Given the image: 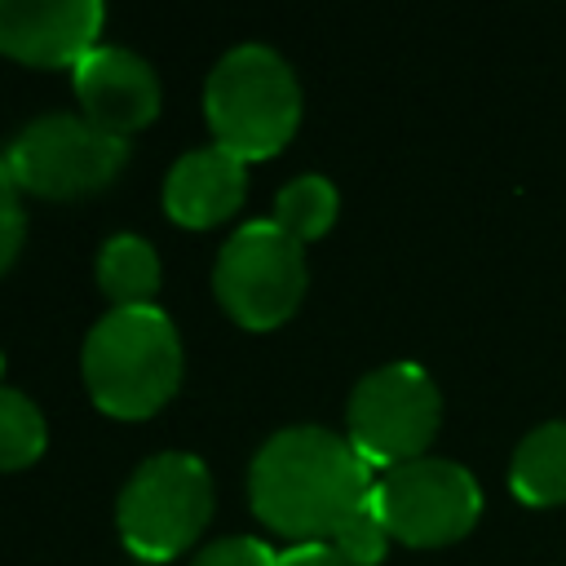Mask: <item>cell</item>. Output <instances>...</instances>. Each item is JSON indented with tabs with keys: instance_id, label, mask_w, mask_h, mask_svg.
Returning <instances> with one entry per match:
<instances>
[{
	"instance_id": "5bb4252c",
	"label": "cell",
	"mask_w": 566,
	"mask_h": 566,
	"mask_svg": "<svg viewBox=\"0 0 566 566\" xmlns=\"http://www.w3.org/2000/svg\"><path fill=\"white\" fill-rule=\"evenodd\" d=\"M336 208H340L336 186H332L327 177H318V172H305V177H296V181H287V186L279 190V199H274V221H279L296 243H310V239H318V234L332 230Z\"/></svg>"
},
{
	"instance_id": "8992f818",
	"label": "cell",
	"mask_w": 566,
	"mask_h": 566,
	"mask_svg": "<svg viewBox=\"0 0 566 566\" xmlns=\"http://www.w3.org/2000/svg\"><path fill=\"white\" fill-rule=\"evenodd\" d=\"M442 420V394L420 363H385L349 394V442L371 469L420 460Z\"/></svg>"
},
{
	"instance_id": "277c9868",
	"label": "cell",
	"mask_w": 566,
	"mask_h": 566,
	"mask_svg": "<svg viewBox=\"0 0 566 566\" xmlns=\"http://www.w3.org/2000/svg\"><path fill=\"white\" fill-rule=\"evenodd\" d=\"M212 517V478L199 455H150L119 491V539L142 562H172Z\"/></svg>"
},
{
	"instance_id": "9a60e30c",
	"label": "cell",
	"mask_w": 566,
	"mask_h": 566,
	"mask_svg": "<svg viewBox=\"0 0 566 566\" xmlns=\"http://www.w3.org/2000/svg\"><path fill=\"white\" fill-rule=\"evenodd\" d=\"M44 442H49V429L40 407L27 394L0 385V469L35 464L44 455Z\"/></svg>"
},
{
	"instance_id": "e0dca14e",
	"label": "cell",
	"mask_w": 566,
	"mask_h": 566,
	"mask_svg": "<svg viewBox=\"0 0 566 566\" xmlns=\"http://www.w3.org/2000/svg\"><path fill=\"white\" fill-rule=\"evenodd\" d=\"M22 234H27V212H22V199H18V181H13L9 164L0 159V274L13 265V256L22 248Z\"/></svg>"
},
{
	"instance_id": "ba28073f",
	"label": "cell",
	"mask_w": 566,
	"mask_h": 566,
	"mask_svg": "<svg viewBox=\"0 0 566 566\" xmlns=\"http://www.w3.org/2000/svg\"><path fill=\"white\" fill-rule=\"evenodd\" d=\"M376 504L394 539L433 548V544L460 539L478 522L482 486L464 464L442 455H420L389 469L376 482Z\"/></svg>"
},
{
	"instance_id": "4fadbf2b",
	"label": "cell",
	"mask_w": 566,
	"mask_h": 566,
	"mask_svg": "<svg viewBox=\"0 0 566 566\" xmlns=\"http://www.w3.org/2000/svg\"><path fill=\"white\" fill-rule=\"evenodd\" d=\"M97 287L115 301V310L150 305L159 287V256L142 234H111L97 252Z\"/></svg>"
},
{
	"instance_id": "7c38bea8",
	"label": "cell",
	"mask_w": 566,
	"mask_h": 566,
	"mask_svg": "<svg viewBox=\"0 0 566 566\" xmlns=\"http://www.w3.org/2000/svg\"><path fill=\"white\" fill-rule=\"evenodd\" d=\"M509 486L535 509L566 500V420H544L522 433L509 460Z\"/></svg>"
},
{
	"instance_id": "2e32d148",
	"label": "cell",
	"mask_w": 566,
	"mask_h": 566,
	"mask_svg": "<svg viewBox=\"0 0 566 566\" xmlns=\"http://www.w3.org/2000/svg\"><path fill=\"white\" fill-rule=\"evenodd\" d=\"M332 548H336L349 566H376V562L385 557V548H389V526H385V513H380V504H376V491L367 495L363 509H354V513L336 526Z\"/></svg>"
},
{
	"instance_id": "ffe728a7",
	"label": "cell",
	"mask_w": 566,
	"mask_h": 566,
	"mask_svg": "<svg viewBox=\"0 0 566 566\" xmlns=\"http://www.w3.org/2000/svg\"><path fill=\"white\" fill-rule=\"evenodd\" d=\"M0 371H4V358H0Z\"/></svg>"
},
{
	"instance_id": "d6986e66",
	"label": "cell",
	"mask_w": 566,
	"mask_h": 566,
	"mask_svg": "<svg viewBox=\"0 0 566 566\" xmlns=\"http://www.w3.org/2000/svg\"><path fill=\"white\" fill-rule=\"evenodd\" d=\"M279 566H349L332 544H323V539H314V544H296V548H287L283 557H279Z\"/></svg>"
},
{
	"instance_id": "52a82bcc",
	"label": "cell",
	"mask_w": 566,
	"mask_h": 566,
	"mask_svg": "<svg viewBox=\"0 0 566 566\" xmlns=\"http://www.w3.org/2000/svg\"><path fill=\"white\" fill-rule=\"evenodd\" d=\"M212 287L221 310L239 327H252V332L279 327L292 318V310L305 296V252L274 217L248 221L221 248Z\"/></svg>"
},
{
	"instance_id": "6da1fadb",
	"label": "cell",
	"mask_w": 566,
	"mask_h": 566,
	"mask_svg": "<svg viewBox=\"0 0 566 566\" xmlns=\"http://www.w3.org/2000/svg\"><path fill=\"white\" fill-rule=\"evenodd\" d=\"M376 491L371 464L349 438L323 424H292L261 442L248 469L252 513L305 544L336 535V526Z\"/></svg>"
},
{
	"instance_id": "7a4b0ae2",
	"label": "cell",
	"mask_w": 566,
	"mask_h": 566,
	"mask_svg": "<svg viewBox=\"0 0 566 566\" xmlns=\"http://www.w3.org/2000/svg\"><path fill=\"white\" fill-rule=\"evenodd\" d=\"M84 385L106 416L146 420L181 385V340L159 305L111 310L84 336Z\"/></svg>"
},
{
	"instance_id": "ac0fdd59",
	"label": "cell",
	"mask_w": 566,
	"mask_h": 566,
	"mask_svg": "<svg viewBox=\"0 0 566 566\" xmlns=\"http://www.w3.org/2000/svg\"><path fill=\"white\" fill-rule=\"evenodd\" d=\"M195 566H279V553H270L261 539L248 535H230V539H212Z\"/></svg>"
},
{
	"instance_id": "8fae6325",
	"label": "cell",
	"mask_w": 566,
	"mask_h": 566,
	"mask_svg": "<svg viewBox=\"0 0 566 566\" xmlns=\"http://www.w3.org/2000/svg\"><path fill=\"white\" fill-rule=\"evenodd\" d=\"M248 177H243V159H234L221 146H203L181 155L168 177H164V212L177 226L190 230H208L217 221H226L239 203H243Z\"/></svg>"
},
{
	"instance_id": "3957f363",
	"label": "cell",
	"mask_w": 566,
	"mask_h": 566,
	"mask_svg": "<svg viewBox=\"0 0 566 566\" xmlns=\"http://www.w3.org/2000/svg\"><path fill=\"white\" fill-rule=\"evenodd\" d=\"M203 115L221 150L234 159H270L301 124V84L292 66L265 44L230 49L203 88Z\"/></svg>"
},
{
	"instance_id": "5b68a950",
	"label": "cell",
	"mask_w": 566,
	"mask_h": 566,
	"mask_svg": "<svg viewBox=\"0 0 566 566\" xmlns=\"http://www.w3.org/2000/svg\"><path fill=\"white\" fill-rule=\"evenodd\" d=\"M18 190L40 199H80L119 177L128 142L97 128L88 115H40L27 124L4 155Z\"/></svg>"
},
{
	"instance_id": "9c48e42d",
	"label": "cell",
	"mask_w": 566,
	"mask_h": 566,
	"mask_svg": "<svg viewBox=\"0 0 566 566\" xmlns=\"http://www.w3.org/2000/svg\"><path fill=\"white\" fill-rule=\"evenodd\" d=\"M97 0H0V53L27 66H80L97 49Z\"/></svg>"
},
{
	"instance_id": "30bf717a",
	"label": "cell",
	"mask_w": 566,
	"mask_h": 566,
	"mask_svg": "<svg viewBox=\"0 0 566 566\" xmlns=\"http://www.w3.org/2000/svg\"><path fill=\"white\" fill-rule=\"evenodd\" d=\"M71 75H75V97L84 115L115 137L137 133L159 111V80L150 62H142L128 49L97 44Z\"/></svg>"
}]
</instances>
